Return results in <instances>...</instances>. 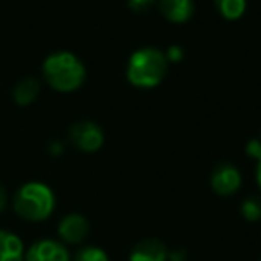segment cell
Wrapping results in <instances>:
<instances>
[{
  "mask_svg": "<svg viewBox=\"0 0 261 261\" xmlns=\"http://www.w3.org/2000/svg\"><path fill=\"white\" fill-rule=\"evenodd\" d=\"M217 9L225 20H238L247 9V0H215Z\"/></svg>",
  "mask_w": 261,
  "mask_h": 261,
  "instance_id": "cell-12",
  "label": "cell"
},
{
  "mask_svg": "<svg viewBox=\"0 0 261 261\" xmlns=\"http://www.w3.org/2000/svg\"><path fill=\"white\" fill-rule=\"evenodd\" d=\"M6 206H8V192H6L4 186L0 185V211L4 210Z\"/></svg>",
  "mask_w": 261,
  "mask_h": 261,
  "instance_id": "cell-18",
  "label": "cell"
},
{
  "mask_svg": "<svg viewBox=\"0 0 261 261\" xmlns=\"http://www.w3.org/2000/svg\"><path fill=\"white\" fill-rule=\"evenodd\" d=\"M256 181L261 188V160H257V167H256Z\"/></svg>",
  "mask_w": 261,
  "mask_h": 261,
  "instance_id": "cell-20",
  "label": "cell"
},
{
  "mask_svg": "<svg viewBox=\"0 0 261 261\" xmlns=\"http://www.w3.org/2000/svg\"><path fill=\"white\" fill-rule=\"evenodd\" d=\"M13 206H15L16 215L22 217L23 220L41 222L52 215L56 207V197L45 182L31 181L16 192Z\"/></svg>",
  "mask_w": 261,
  "mask_h": 261,
  "instance_id": "cell-3",
  "label": "cell"
},
{
  "mask_svg": "<svg viewBox=\"0 0 261 261\" xmlns=\"http://www.w3.org/2000/svg\"><path fill=\"white\" fill-rule=\"evenodd\" d=\"M242 215L249 222H256L261 218V200L259 199H247L242 204Z\"/></svg>",
  "mask_w": 261,
  "mask_h": 261,
  "instance_id": "cell-14",
  "label": "cell"
},
{
  "mask_svg": "<svg viewBox=\"0 0 261 261\" xmlns=\"http://www.w3.org/2000/svg\"><path fill=\"white\" fill-rule=\"evenodd\" d=\"M25 261H70V254L61 242L45 238L25 250Z\"/></svg>",
  "mask_w": 261,
  "mask_h": 261,
  "instance_id": "cell-5",
  "label": "cell"
},
{
  "mask_svg": "<svg viewBox=\"0 0 261 261\" xmlns=\"http://www.w3.org/2000/svg\"><path fill=\"white\" fill-rule=\"evenodd\" d=\"M242 186V174L236 167L229 163H222L211 174V188L218 193V195L229 197L236 193Z\"/></svg>",
  "mask_w": 261,
  "mask_h": 261,
  "instance_id": "cell-6",
  "label": "cell"
},
{
  "mask_svg": "<svg viewBox=\"0 0 261 261\" xmlns=\"http://www.w3.org/2000/svg\"><path fill=\"white\" fill-rule=\"evenodd\" d=\"M75 261H109L106 250H102L100 247H83V249L77 252Z\"/></svg>",
  "mask_w": 261,
  "mask_h": 261,
  "instance_id": "cell-13",
  "label": "cell"
},
{
  "mask_svg": "<svg viewBox=\"0 0 261 261\" xmlns=\"http://www.w3.org/2000/svg\"><path fill=\"white\" fill-rule=\"evenodd\" d=\"M259 140H261V138H259Z\"/></svg>",
  "mask_w": 261,
  "mask_h": 261,
  "instance_id": "cell-21",
  "label": "cell"
},
{
  "mask_svg": "<svg viewBox=\"0 0 261 261\" xmlns=\"http://www.w3.org/2000/svg\"><path fill=\"white\" fill-rule=\"evenodd\" d=\"M168 70V61L163 50L154 47H145L130 54L127 63V81L133 86L156 88L165 79Z\"/></svg>",
  "mask_w": 261,
  "mask_h": 261,
  "instance_id": "cell-2",
  "label": "cell"
},
{
  "mask_svg": "<svg viewBox=\"0 0 261 261\" xmlns=\"http://www.w3.org/2000/svg\"><path fill=\"white\" fill-rule=\"evenodd\" d=\"M129 2V8L133 11H145V9L152 8L158 0H127Z\"/></svg>",
  "mask_w": 261,
  "mask_h": 261,
  "instance_id": "cell-16",
  "label": "cell"
},
{
  "mask_svg": "<svg viewBox=\"0 0 261 261\" xmlns=\"http://www.w3.org/2000/svg\"><path fill=\"white\" fill-rule=\"evenodd\" d=\"M168 259H172V261H182L185 259V256H182V252H168Z\"/></svg>",
  "mask_w": 261,
  "mask_h": 261,
  "instance_id": "cell-19",
  "label": "cell"
},
{
  "mask_svg": "<svg viewBox=\"0 0 261 261\" xmlns=\"http://www.w3.org/2000/svg\"><path fill=\"white\" fill-rule=\"evenodd\" d=\"M40 95V83L34 77H25L15 86L13 97H15L18 106H29L36 100V97Z\"/></svg>",
  "mask_w": 261,
  "mask_h": 261,
  "instance_id": "cell-11",
  "label": "cell"
},
{
  "mask_svg": "<svg viewBox=\"0 0 261 261\" xmlns=\"http://www.w3.org/2000/svg\"><path fill=\"white\" fill-rule=\"evenodd\" d=\"M90 222L79 213H70L59 222V236L65 243H81L88 236Z\"/></svg>",
  "mask_w": 261,
  "mask_h": 261,
  "instance_id": "cell-7",
  "label": "cell"
},
{
  "mask_svg": "<svg viewBox=\"0 0 261 261\" xmlns=\"http://www.w3.org/2000/svg\"><path fill=\"white\" fill-rule=\"evenodd\" d=\"M0 261H25L22 238L6 229H0Z\"/></svg>",
  "mask_w": 261,
  "mask_h": 261,
  "instance_id": "cell-9",
  "label": "cell"
},
{
  "mask_svg": "<svg viewBox=\"0 0 261 261\" xmlns=\"http://www.w3.org/2000/svg\"><path fill=\"white\" fill-rule=\"evenodd\" d=\"M163 16L172 23H185L193 15V0H160Z\"/></svg>",
  "mask_w": 261,
  "mask_h": 261,
  "instance_id": "cell-10",
  "label": "cell"
},
{
  "mask_svg": "<svg viewBox=\"0 0 261 261\" xmlns=\"http://www.w3.org/2000/svg\"><path fill=\"white\" fill-rule=\"evenodd\" d=\"M245 152L254 160H261V140H250L245 147Z\"/></svg>",
  "mask_w": 261,
  "mask_h": 261,
  "instance_id": "cell-15",
  "label": "cell"
},
{
  "mask_svg": "<svg viewBox=\"0 0 261 261\" xmlns=\"http://www.w3.org/2000/svg\"><path fill=\"white\" fill-rule=\"evenodd\" d=\"M43 77L48 86L61 93H70L83 86L86 79V68L75 54L59 50L50 54L43 61Z\"/></svg>",
  "mask_w": 261,
  "mask_h": 261,
  "instance_id": "cell-1",
  "label": "cell"
},
{
  "mask_svg": "<svg viewBox=\"0 0 261 261\" xmlns=\"http://www.w3.org/2000/svg\"><path fill=\"white\" fill-rule=\"evenodd\" d=\"M168 250L160 240H143L133 249L129 261H167Z\"/></svg>",
  "mask_w": 261,
  "mask_h": 261,
  "instance_id": "cell-8",
  "label": "cell"
},
{
  "mask_svg": "<svg viewBox=\"0 0 261 261\" xmlns=\"http://www.w3.org/2000/svg\"><path fill=\"white\" fill-rule=\"evenodd\" d=\"M165 56H167V61H181L182 59V48L181 47H168L167 52H165Z\"/></svg>",
  "mask_w": 261,
  "mask_h": 261,
  "instance_id": "cell-17",
  "label": "cell"
},
{
  "mask_svg": "<svg viewBox=\"0 0 261 261\" xmlns=\"http://www.w3.org/2000/svg\"><path fill=\"white\" fill-rule=\"evenodd\" d=\"M70 142L84 152H95L104 143V133L93 122H79L70 129Z\"/></svg>",
  "mask_w": 261,
  "mask_h": 261,
  "instance_id": "cell-4",
  "label": "cell"
}]
</instances>
